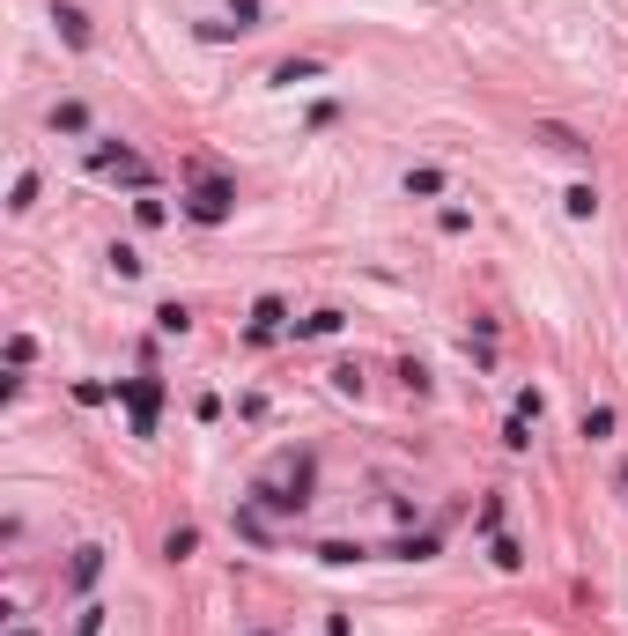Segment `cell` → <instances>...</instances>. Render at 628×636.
<instances>
[{
	"label": "cell",
	"instance_id": "cell-1",
	"mask_svg": "<svg viewBox=\"0 0 628 636\" xmlns=\"http://www.w3.org/2000/svg\"><path fill=\"white\" fill-rule=\"evenodd\" d=\"M185 215L207 222V230H215V222H230V215H237V185H230V178H200L193 200H185Z\"/></svg>",
	"mask_w": 628,
	"mask_h": 636
},
{
	"label": "cell",
	"instance_id": "cell-2",
	"mask_svg": "<svg viewBox=\"0 0 628 636\" xmlns=\"http://www.w3.org/2000/svg\"><path fill=\"white\" fill-rule=\"evenodd\" d=\"M126 407H133V437H156V407H163V385H156V378H133V385H126Z\"/></svg>",
	"mask_w": 628,
	"mask_h": 636
},
{
	"label": "cell",
	"instance_id": "cell-3",
	"mask_svg": "<svg viewBox=\"0 0 628 636\" xmlns=\"http://www.w3.org/2000/svg\"><path fill=\"white\" fill-rule=\"evenodd\" d=\"M52 23H60V37H67L74 52H89V15L74 8V0H52Z\"/></svg>",
	"mask_w": 628,
	"mask_h": 636
},
{
	"label": "cell",
	"instance_id": "cell-4",
	"mask_svg": "<svg viewBox=\"0 0 628 636\" xmlns=\"http://www.w3.org/2000/svg\"><path fill=\"white\" fill-rule=\"evenodd\" d=\"M532 141H547V148H562V156H592V141H584V134H569V126H562V119H540V126H532Z\"/></svg>",
	"mask_w": 628,
	"mask_h": 636
},
{
	"label": "cell",
	"instance_id": "cell-5",
	"mask_svg": "<svg viewBox=\"0 0 628 636\" xmlns=\"http://www.w3.org/2000/svg\"><path fill=\"white\" fill-rule=\"evenodd\" d=\"M97 577H104V548H74V563H67V585H74V592H89Z\"/></svg>",
	"mask_w": 628,
	"mask_h": 636
},
{
	"label": "cell",
	"instance_id": "cell-6",
	"mask_svg": "<svg viewBox=\"0 0 628 636\" xmlns=\"http://www.w3.org/2000/svg\"><path fill=\"white\" fill-rule=\"evenodd\" d=\"M318 74H326V60H281V67H274V82H281V89H296V82H318Z\"/></svg>",
	"mask_w": 628,
	"mask_h": 636
},
{
	"label": "cell",
	"instance_id": "cell-7",
	"mask_svg": "<svg viewBox=\"0 0 628 636\" xmlns=\"http://www.w3.org/2000/svg\"><path fill=\"white\" fill-rule=\"evenodd\" d=\"M52 134H89V111L74 104V97H67V104H52Z\"/></svg>",
	"mask_w": 628,
	"mask_h": 636
},
{
	"label": "cell",
	"instance_id": "cell-8",
	"mask_svg": "<svg viewBox=\"0 0 628 636\" xmlns=\"http://www.w3.org/2000/svg\"><path fill=\"white\" fill-rule=\"evenodd\" d=\"M577 437H592V444H606V437H614V407H584Z\"/></svg>",
	"mask_w": 628,
	"mask_h": 636
},
{
	"label": "cell",
	"instance_id": "cell-9",
	"mask_svg": "<svg viewBox=\"0 0 628 636\" xmlns=\"http://www.w3.org/2000/svg\"><path fill=\"white\" fill-rule=\"evenodd\" d=\"M392 555H399V563H429V555H436V533H407V540H392Z\"/></svg>",
	"mask_w": 628,
	"mask_h": 636
},
{
	"label": "cell",
	"instance_id": "cell-10",
	"mask_svg": "<svg viewBox=\"0 0 628 636\" xmlns=\"http://www.w3.org/2000/svg\"><path fill=\"white\" fill-rule=\"evenodd\" d=\"M407 193H414V200H436V193H444V171H436V163H422V171H407Z\"/></svg>",
	"mask_w": 628,
	"mask_h": 636
},
{
	"label": "cell",
	"instance_id": "cell-11",
	"mask_svg": "<svg viewBox=\"0 0 628 636\" xmlns=\"http://www.w3.org/2000/svg\"><path fill=\"white\" fill-rule=\"evenodd\" d=\"M562 208L577 215V222H592V215H599V193H592V185H569V193H562Z\"/></svg>",
	"mask_w": 628,
	"mask_h": 636
},
{
	"label": "cell",
	"instance_id": "cell-12",
	"mask_svg": "<svg viewBox=\"0 0 628 636\" xmlns=\"http://www.w3.org/2000/svg\"><path fill=\"white\" fill-rule=\"evenodd\" d=\"M532 422H540V415H525V407L503 422V444H510V452H525V444H532Z\"/></svg>",
	"mask_w": 628,
	"mask_h": 636
},
{
	"label": "cell",
	"instance_id": "cell-13",
	"mask_svg": "<svg viewBox=\"0 0 628 636\" xmlns=\"http://www.w3.org/2000/svg\"><path fill=\"white\" fill-rule=\"evenodd\" d=\"M193 548H200V533H193V526H178V533L163 540V555H170V563H185V555H193Z\"/></svg>",
	"mask_w": 628,
	"mask_h": 636
},
{
	"label": "cell",
	"instance_id": "cell-14",
	"mask_svg": "<svg viewBox=\"0 0 628 636\" xmlns=\"http://www.w3.org/2000/svg\"><path fill=\"white\" fill-rule=\"evenodd\" d=\"M111 274H119V282H133V274H141V252H133V245H111Z\"/></svg>",
	"mask_w": 628,
	"mask_h": 636
},
{
	"label": "cell",
	"instance_id": "cell-15",
	"mask_svg": "<svg viewBox=\"0 0 628 636\" xmlns=\"http://www.w3.org/2000/svg\"><path fill=\"white\" fill-rule=\"evenodd\" d=\"M185 326H193V311H185V304H163L156 311V333H185Z\"/></svg>",
	"mask_w": 628,
	"mask_h": 636
},
{
	"label": "cell",
	"instance_id": "cell-16",
	"mask_svg": "<svg viewBox=\"0 0 628 636\" xmlns=\"http://www.w3.org/2000/svg\"><path fill=\"white\" fill-rule=\"evenodd\" d=\"M8 208H15V215H23V208H37V178H30V171H23V178H15V193H8Z\"/></svg>",
	"mask_w": 628,
	"mask_h": 636
},
{
	"label": "cell",
	"instance_id": "cell-17",
	"mask_svg": "<svg viewBox=\"0 0 628 636\" xmlns=\"http://www.w3.org/2000/svg\"><path fill=\"white\" fill-rule=\"evenodd\" d=\"M296 333H311V341H318V333H340V311H311Z\"/></svg>",
	"mask_w": 628,
	"mask_h": 636
},
{
	"label": "cell",
	"instance_id": "cell-18",
	"mask_svg": "<svg viewBox=\"0 0 628 636\" xmlns=\"http://www.w3.org/2000/svg\"><path fill=\"white\" fill-rule=\"evenodd\" d=\"M518 563H525V548L510 533H496V570H518Z\"/></svg>",
	"mask_w": 628,
	"mask_h": 636
},
{
	"label": "cell",
	"instance_id": "cell-19",
	"mask_svg": "<svg viewBox=\"0 0 628 636\" xmlns=\"http://www.w3.org/2000/svg\"><path fill=\"white\" fill-rule=\"evenodd\" d=\"M318 555H326V563H363V548H355V540H326Z\"/></svg>",
	"mask_w": 628,
	"mask_h": 636
},
{
	"label": "cell",
	"instance_id": "cell-20",
	"mask_svg": "<svg viewBox=\"0 0 628 636\" xmlns=\"http://www.w3.org/2000/svg\"><path fill=\"white\" fill-rule=\"evenodd\" d=\"M170 208H163V200H133V222H141V230H156V222H163Z\"/></svg>",
	"mask_w": 628,
	"mask_h": 636
},
{
	"label": "cell",
	"instance_id": "cell-21",
	"mask_svg": "<svg viewBox=\"0 0 628 636\" xmlns=\"http://www.w3.org/2000/svg\"><path fill=\"white\" fill-rule=\"evenodd\" d=\"M230 15H237V30H259V0H230Z\"/></svg>",
	"mask_w": 628,
	"mask_h": 636
},
{
	"label": "cell",
	"instance_id": "cell-22",
	"mask_svg": "<svg viewBox=\"0 0 628 636\" xmlns=\"http://www.w3.org/2000/svg\"><path fill=\"white\" fill-rule=\"evenodd\" d=\"M74 636H104V607H82V622H74Z\"/></svg>",
	"mask_w": 628,
	"mask_h": 636
}]
</instances>
